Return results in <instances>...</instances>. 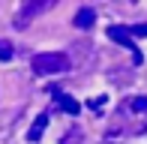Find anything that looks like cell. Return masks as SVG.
Wrapping results in <instances>:
<instances>
[{"label":"cell","instance_id":"obj_1","mask_svg":"<svg viewBox=\"0 0 147 144\" xmlns=\"http://www.w3.org/2000/svg\"><path fill=\"white\" fill-rule=\"evenodd\" d=\"M30 66H33L36 75H42V78L63 75V72H69V54H63V51H45V54L33 57Z\"/></svg>","mask_w":147,"mask_h":144},{"label":"cell","instance_id":"obj_2","mask_svg":"<svg viewBox=\"0 0 147 144\" xmlns=\"http://www.w3.org/2000/svg\"><path fill=\"white\" fill-rule=\"evenodd\" d=\"M51 6H54L51 0H33V3H27V6H24V9L15 15V27H18V30L30 27V21H33V18H36V15H42V12H48Z\"/></svg>","mask_w":147,"mask_h":144},{"label":"cell","instance_id":"obj_3","mask_svg":"<svg viewBox=\"0 0 147 144\" xmlns=\"http://www.w3.org/2000/svg\"><path fill=\"white\" fill-rule=\"evenodd\" d=\"M108 39L120 42L123 48H132V63H135V66L144 60V57H141V51H138V48H135V42H132V36L126 33V27H108Z\"/></svg>","mask_w":147,"mask_h":144},{"label":"cell","instance_id":"obj_4","mask_svg":"<svg viewBox=\"0 0 147 144\" xmlns=\"http://www.w3.org/2000/svg\"><path fill=\"white\" fill-rule=\"evenodd\" d=\"M72 24H75L78 30L93 27V24H96V9H93V6H81V9L75 12V18H72Z\"/></svg>","mask_w":147,"mask_h":144},{"label":"cell","instance_id":"obj_5","mask_svg":"<svg viewBox=\"0 0 147 144\" xmlns=\"http://www.w3.org/2000/svg\"><path fill=\"white\" fill-rule=\"evenodd\" d=\"M48 120H51V111H42V114L33 120V126H30V132H27V141H30V144H36L39 138H42V132H45V126H48Z\"/></svg>","mask_w":147,"mask_h":144},{"label":"cell","instance_id":"obj_6","mask_svg":"<svg viewBox=\"0 0 147 144\" xmlns=\"http://www.w3.org/2000/svg\"><path fill=\"white\" fill-rule=\"evenodd\" d=\"M54 105L60 108V111H66V114H72L75 117L78 111H81V105H78L72 96H66V93H60V90H54Z\"/></svg>","mask_w":147,"mask_h":144},{"label":"cell","instance_id":"obj_7","mask_svg":"<svg viewBox=\"0 0 147 144\" xmlns=\"http://www.w3.org/2000/svg\"><path fill=\"white\" fill-rule=\"evenodd\" d=\"M81 138H84V132H81V126H72L69 132L60 138V144H81Z\"/></svg>","mask_w":147,"mask_h":144},{"label":"cell","instance_id":"obj_8","mask_svg":"<svg viewBox=\"0 0 147 144\" xmlns=\"http://www.w3.org/2000/svg\"><path fill=\"white\" fill-rule=\"evenodd\" d=\"M12 54H15L12 42H9V39H0V60H12Z\"/></svg>","mask_w":147,"mask_h":144},{"label":"cell","instance_id":"obj_9","mask_svg":"<svg viewBox=\"0 0 147 144\" xmlns=\"http://www.w3.org/2000/svg\"><path fill=\"white\" fill-rule=\"evenodd\" d=\"M129 111H135V114H141V111H147V96H135V99L129 102Z\"/></svg>","mask_w":147,"mask_h":144},{"label":"cell","instance_id":"obj_10","mask_svg":"<svg viewBox=\"0 0 147 144\" xmlns=\"http://www.w3.org/2000/svg\"><path fill=\"white\" fill-rule=\"evenodd\" d=\"M126 33H129V36H147V21H144V24H132V27H126Z\"/></svg>","mask_w":147,"mask_h":144},{"label":"cell","instance_id":"obj_11","mask_svg":"<svg viewBox=\"0 0 147 144\" xmlns=\"http://www.w3.org/2000/svg\"><path fill=\"white\" fill-rule=\"evenodd\" d=\"M102 105H105V96H93V99L87 102V108H93V111H99Z\"/></svg>","mask_w":147,"mask_h":144}]
</instances>
